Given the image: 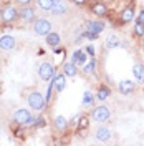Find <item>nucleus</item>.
Segmentation results:
<instances>
[{"mask_svg":"<svg viewBox=\"0 0 144 146\" xmlns=\"http://www.w3.org/2000/svg\"><path fill=\"white\" fill-rule=\"evenodd\" d=\"M17 20H20V9L13 3H7L0 9V22L5 25H13Z\"/></svg>","mask_w":144,"mask_h":146,"instance_id":"nucleus-1","label":"nucleus"},{"mask_svg":"<svg viewBox=\"0 0 144 146\" xmlns=\"http://www.w3.org/2000/svg\"><path fill=\"white\" fill-rule=\"evenodd\" d=\"M27 103L28 106L32 110H35V111H43L46 106V100L45 96L40 93L38 90H32L30 93L27 95Z\"/></svg>","mask_w":144,"mask_h":146,"instance_id":"nucleus-2","label":"nucleus"},{"mask_svg":"<svg viewBox=\"0 0 144 146\" xmlns=\"http://www.w3.org/2000/svg\"><path fill=\"white\" fill-rule=\"evenodd\" d=\"M12 119H13V123L15 125H22V126H30V125H33V115H32V111L28 108H18L13 111V115H12Z\"/></svg>","mask_w":144,"mask_h":146,"instance_id":"nucleus-3","label":"nucleus"},{"mask_svg":"<svg viewBox=\"0 0 144 146\" xmlns=\"http://www.w3.org/2000/svg\"><path fill=\"white\" fill-rule=\"evenodd\" d=\"M52 28H53L52 22L46 20V18H36L33 22V33L38 36H46L50 32H53Z\"/></svg>","mask_w":144,"mask_h":146,"instance_id":"nucleus-4","label":"nucleus"},{"mask_svg":"<svg viewBox=\"0 0 144 146\" xmlns=\"http://www.w3.org/2000/svg\"><path fill=\"white\" fill-rule=\"evenodd\" d=\"M91 118L94 119V121H98V123H104V121H108L111 118V111H109L108 106L101 105V106H96L91 111Z\"/></svg>","mask_w":144,"mask_h":146,"instance_id":"nucleus-5","label":"nucleus"},{"mask_svg":"<svg viewBox=\"0 0 144 146\" xmlns=\"http://www.w3.org/2000/svg\"><path fill=\"white\" fill-rule=\"evenodd\" d=\"M38 76H40V80H43V82L52 80L55 76V66L50 63V62H43V63L38 66Z\"/></svg>","mask_w":144,"mask_h":146,"instance_id":"nucleus-6","label":"nucleus"},{"mask_svg":"<svg viewBox=\"0 0 144 146\" xmlns=\"http://www.w3.org/2000/svg\"><path fill=\"white\" fill-rule=\"evenodd\" d=\"M20 20L23 23H33L36 20V15H35V9L30 7V5H23L20 9Z\"/></svg>","mask_w":144,"mask_h":146,"instance_id":"nucleus-7","label":"nucleus"},{"mask_svg":"<svg viewBox=\"0 0 144 146\" xmlns=\"http://www.w3.org/2000/svg\"><path fill=\"white\" fill-rule=\"evenodd\" d=\"M90 10L93 12V15H96V17H99V18H103L104 15H108V5H106L104 2H101V0L93 2Z\"/></svg>","mask_w":144,"mask_h":146,"instance_id":"nucleus-8","label":"nucleus"},{"mask_svg":"<svg viewBox=\"0 0 144 146\" xmlns=\"http://www.w3.org/2000/svg\"><path fill=\"white\" fill-rule=\"evenodd\" d=\"M136 18V13H134V7L133 5H127L126 9L121 10V13H119V23H131L133 20Z\"/></svg>","mask_w":144,"mask_h":146,"instance_id":"nucleus-9","label":"nucleus"},{"mask_svg":"<svg viewBox=\"0 0 144 146\" xmlns=\"http://www.w3.org/2000/svg\"><path fill=\"white\" fill-rule=\"evenodd\" d=\"M15 46H17V40L12 35H2L0 36V50L12 52V50H15Z\"/></svg>","mask_w":144,"mask_h":146,"instance_id":"nucleus-10","label":"nucleus"},{"mask_svg":"<svg viewBox=\"0 0 144 146\" xmlns=\"http://www.w3.org/2000/svg\"><path fill=\"white\" fill-rule=\"evenodd\" d=\"M119 93L121 95H124V96H129L131 93H134L136 90V85L134 82H131V80H123V82H119Z\"/></svg>","mask_w":144,"mask_h":146,"instance_id":"nucleus-11","label":"nucleus"},{"mask_svg":"<svg viewBox=\"0 0 144 146\" xmlns=\"http://www.w3.org/2000/svg\"><path fill=\"white\" fill-rule=\"evenodd\" d=\"M86 30L91 32V33H98L99 35L104 30V23L101 20H90V22H86Z\"/></svg>","mask_w":144,"mask_h":146,"instance_id":"nucleus-12","label":"nucleus"},{"mask_svg":"<svg viewBox=\"0 0 144 146\" xmlns=\"http://www.w3.org/2000/svg\"><path fill=\"white\" fill-rule=\"evenodd\" d=\"M86 58H88V53H86V50H75L71 55V62L75 65H85L86 63Z\"/></svg>","mask_w":144,"mask_h":146,"instance_id":"nucleus-13","label":"nucleus"},{"mask_svg":"<svg viewBox=\"0 0 144 146\" xmlns=\"http://www.w3.org/2000/svg\"><path fill=\"white\" fill-rule=\"evenodd\" d=\"M66 75L65 73H60V75H55L53 78H52V82H53V86H55V90L58 91H63L65 88H66V78H65Z\"/></svg>","mask_w":144,"mask_h":146,"instance_id":"nucleus-14","label":"nucleus"},{"mask_svg":"<svg viewBox=\"0 0 144 146\" xmlns=\"http://www.w3.org/2000/svg\"><path fill=\"white\" fill-rule=\"evenodd\" d=\"M96 139L98 141H108L109 138H111V131H109V128L106 126H99L98 129H96Z\"/></svg>","mask_w":144,"mask_h":146,"instance_id":"nucleus-15","label":"nucleus"},{"mask_svg":"<svg viewBox=\"0 0 144 146\" xmlns=\"http://www.w3.org/2000/svg\"><path fill=\"white\" fill-rule=\"evenodd\" d=\"M133 75H134V78L137 83H144V65L136 63L134 68H133Z\"/></svg>","mask_w":144,"mask_h":146,"instance_id":"nucleus-16","label":"nucleus"},{"mask_svg":"<svg viewBox=\"0 0 144 146\" xmlns=\"http://www.w3.org/2000/svg\"><path fill=\"white\" fill-rule=\"evenodd\" d=\"M60 42H61V36L58 35L56 32H50L48 35H46V45H50L52 48L60 45Z\"/></svg>","mask_w":144,"mask_h":146,"instance_id":"nucleus-17","label":"nucleus"},{"mask_svg":"<svg viewBox=\"0 0 144 146\" xmlns=\"http://www.w3.org/2000/svg\"><path fill=\"white\" fill-rule=\"evenodd\" d=\"M63 73L66 76H76V73H78V65H75L73 62L63 63Z\"/></svg>","mask_w":144,"mask_h":146,"instance_id":"nucleus-18","label":"nucleus"},{"mask_svg":"<svg viewBox=\"0 0 144 146\" xmlns=\"http://www.w3.org/2000/svg\"><path fill=\"white\" fill-rule=\"evenodd\" d=\"M104 45H106V48H109V50H111V48H118V46L121 45V40H119L118 35L111 33V35L106 36V43H104Z\"/></svg>","mask_w":144,"mask_h":146,"instance_id":"nucleus-19","label":"nucleus"},{"mask_svg":"<svg viewBox=\"0 0 144 146\" xmlns=\"http://www.w3.org/2000/svg\"><path fill=\"white\" fill-rule=\"evenodd\" d=\"M65 12H66V5H65L63 0H55V5H53V9H52V13H53V15H63Z\"/></svg>","mask_w":144,"mask_h":146,"instance_id":"nucleus-20","label":"nucleus"},{"mask_svg":"<svg viewBox=\"0 0 144 146\" xmlns=\"http://www.w3.org/2000/svg\"><path fill=\"white\" fill-rule=\"evenodd\" d=\"M53 125H55V128H56L58 131H65L70 123H68V119L65 118V116H56L55 121H53Z\"/></svg>","mask_w":144,"mask_h":146,"instance_id":"nucleus-21","label":"nucleus"},{"mask_svg":"<svg viewBox=\"0 0 144 146\" xmlns=\"http://www.w3.org/2000/svg\"><path fill=\"white\" fill-rule=\"evenodd\" d=\"M36 5L42 10H45V12H52V9L55 5V0H36Z\"/></svg>","mask_w":144,"mask_h":146,"instance_id":"nucleus-22","label":"nucleus"},{"mask_svg":"<svg viewBox=\"0 0 144 146\" xmlns=\"http://www.w3.org/2000/svg\"><path fill=\"white\" fill-rule=\"evenodd\" d=\"M83 72L86 73V75H94L96 73V60L91 56V60L88 63L85 65V68H83Z\"/></svg>","mask_w":144,"mask_h":146,"instance_id":"nucleus-23","label":"nucleus"},{"mask_svg":"<svg viewBox=\"0 0 144 146\" xmlns=\"http://www.w3.org/2000/svg\"><path fill=\"white\" fill-rule=\"evenodd\" d=\"M109 95H111V90H109V86H99L98 93H96V98H98L99 101H104L106 98H108Z\"/></svg>","mask_w":144,"mask_h":146,"instance_id":"nucleus-24","label":"nucleus"},{"mask_svg":"<svg viewBox=\"0 0 144 146\" xmlns=\"http://www.w3.org/2000/svg\"><path fill=\"white\" fill-rule=\"evenodd\" d=\"M94 96L91 95V91H85L83 93V106H93Z\"/></svg>","mask_w":144,"mask_h":146,"instance_id":"nucleus-25","label":"nucleus"},{"mask_svg":"<svg viewBox=\"0 0 144 146\" xmlns=\"http://www.w3.org/2000/svg\"><path fill=\"white\" fill-rule=\"evenodd\" d=\"M90 126V118L88 116H81V119L78 121V125H76V129L78 131H83V129H88Z\"/></svg>","mask_w":144,"mask_h":146,"instance_id":"nucleus-26","label":"nucleus"},{"mask_svg":"<svg viewBox=\"0 0 144 146\" xmlns=\"http://www.w3.org/2000/svg\"><path fill=\"white\" fill-rule=\"evenodd\" d=\"M133 32H134V35H136V36H139V38H144V25H143V23H137V22H136L134 30H133Z\"/></svg>","mask_w":144,"mask_h":146,"instance_id":"nucleus-27","label":"nucleus"},{"mask_svg":"<svg viewBox=\"0 0 144 146\" xmlns=\"http://www.w3.org/2000/svg\"><path fill=\"white\" fill-rule=\"evenodd\" d=\"M45 125H46V119L43 118L42 115H38V116H36V118L33 119V126H35L36 129H38V128H43Z\"/></svg>","mask_w":144,"mask_h":146,"instance_id":"nucleus-28","label":"nucleus"},{"mask_svg":"<svg viewBox=\"0 0 144 146\" xmlns=\"http://www.w3.org/2000/svg\"><path fill=\"white\" fill-rule=\"evenodd\" d=\"M18 128H15L13 129V133H15V136H18V138H25V135H23V128L25 126H22V125H17Z\"/></svg>","mask_w":144,"mask_h":146,"instance_id":"nucleus-29","label":"nucleus"},{"mask_svg":"<svg viewBox=\"0 0 144 146\" xmlns=\"http://www.w3.org/2000/svg\"><path fill=\"white\" fill-rule=\"evenodd\" d=\"M83 36H85V38H88V40H96V38H98V33H91V32L86 30V32L83 33Z\"/></svg>","mask_w":144,"mask_h":146,"instance_id":"nucleus-30","label":"nucleus"},{"mask_svg":"<svg viewBox=\"0 0 144 146\" xmlns=\"http://www.w3.org/2000/svg\"><path fill=\"white\" fill-rule=\"evenodd\" d=\"M136 22H137V23H143V25H144V9L141 10L137 15H136Z\"/></svg>","mask_w":144,"mask_h":146,"instance_id":"nucleus-31","label":"nucleus"},{"mask_svg":"<svg viewBox=\"0 0 144 146\" xmlns=\"http://www.w3.org/2000/svg\"><path fill=\"white\" fill-rule=\"evenodd\" d=\"M33 0H15V3L17 5H20V7H23V5H30Z\"/></svg>","mask_w":144,"mask_h":146,"instance_id":"nucleus-32","label":"nucleus"},{"mask_svg":"<svg viewBox=\"0 0 144 146\" xmlns=\"http://www.w3.org/2000/svg\"><path fill=\"white\" fill-rule=\"evenodd\" d=\"M75 5H78V7H85L86 3H88V0H71Z\"/></svg>","mask_w":144,"mask_h":146,"instance_id":"nucleus-33","label":"nucleus"},{"mask_svg":"<svg viewBox=\"0 0 144 146\" xmlns=\"http://www.w3.org/2000/svg\"><path fill=\"white\" fill-rule=\"evenodd\" d=\"M85 50H86V53H88V55L94 56V46H93V45H88L86 48H85Z\"/></svg>","mask_w":144,"mask_h":146,"instance_id":"nucleus-34","label":"nucleus"},{"mask_svg":"<svg viewBox=\"0 0 144 146\" xmlns=\"http://www.w3.org/2000/svg\"><path fill=\"white\" fill-rule=\"evenodd\" d=\"M80 119H81V115H75L70 123H71V125H78V121H80Z\"/></svg>","mask_w":144,"mask_h":146,"instance_id":"nucleus-35","label":"nucleus"},{"mask_svg":"<svg viewBox=\"0 0 144 146\" xmlns=\"http://www.w3.org/2000/svg\"><path fill=\"white\" fill-rule=\"evenodd\" d=\"M143 50H144V42H143Z\"/></svg>","mask_w":144,"mask_h":146,"instance_id":"nucleus-36","label":"nucleus"},{"mask_svg":"<svg viewBox=\"0 0 144 146\" xmlns=\"http://www.w3.org/2000/svg\"><path fill=\"white\" fill-rule=\"evenodd\" d=\"M0 30H2V27H0Z\"/></svg>","mask_w":144,"mask_h":146,"instance_id":"nucleus-37","label":"nucleus"}]
</instances>
